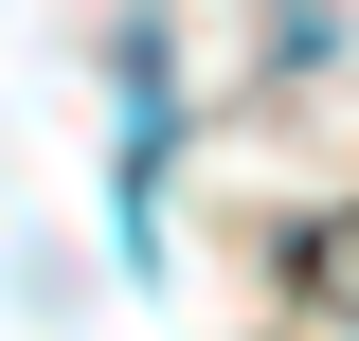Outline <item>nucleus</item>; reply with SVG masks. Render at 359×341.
<instances>
[]
</instances>
